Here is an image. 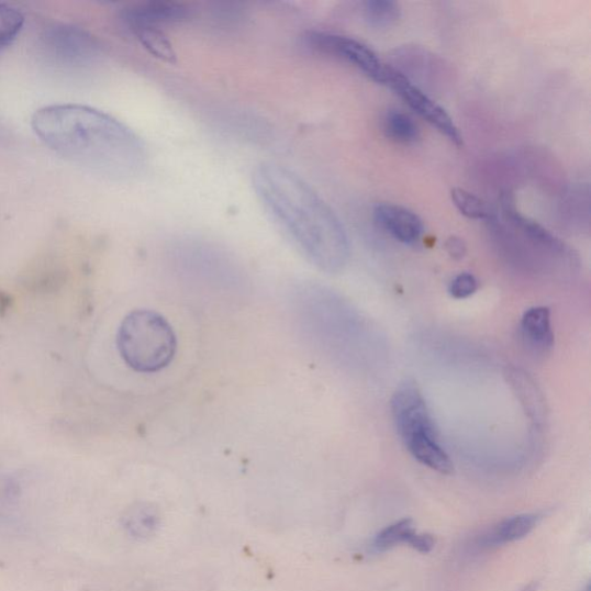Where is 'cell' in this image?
Instances as JSON below:
<instances>
[{"label": "cell", "mask_w": 591, "mask_h": 591, "mask_svg": "<svg viewBox=\"0 0 591 591\" xmlns=\"http://www.w3.org/2000/svg\"><path fill=\"white\" fill-rule=\"evenodd\" d=\"M479 288V280L471 272H461L450 281L448 292L453 299L465 300L470 298Z\"/></svg>", "instance_id": "cell-19"}, {"label": "cell", "mask_w": 591, "mask_h": 591, "mask_svg": "<svg viewBox=\"0 0 591 591\" xmlns=\"http://www.w3.org/2000/svg\"><path fill=\"white\" fill-rule=\"evenodd\" d=\"M253 185L267 214L312 265L331 275L347 266L350 246L344 225L303 178L265 163L255 169Z\"/></svg>", "instance_id": "cell-2"}, {"label": "cell", "mask_w": 591, "mask_h": 591, "mask_svg": "<svg viewBox=\"0 0 591 591\" xmlns=\"http://www.w3.org/2000/svg\"><path fill=\"white\" fill-rule=\"evenodd\" d=\"M382 131L390 141L399 145H414L421 140V130L408 113L392 109L386 112Z\"/></svg>", "instance_id": "cell-13"}, {"label": "cell", "mask_w": 591, "mask_h": 591, "mask_svg": "<svg viewBox=\"0 0 591 591\" xmlns=\"http://www.w3.org/2000/svg\"><path fill=\"white\" fill-rule=\"evenodd\" d=\"M522 345L536 358L548 356L555 347L551 312L545 306L527 310L520 324Z\"/></svg>", "instance_id": "cell-11"}, {"label": "cell", "mask_w": 591, "mask_h": 591, "mask_svg": "<svg viewBox=\"0 0 591 591\" xmlns=\"http://www.w3.org/2000/svg\"><path fill=\"white\" fill-rule=\"evenodd\" d=\"M43 47L62 64L82 65L100 55L98 40L82 29L56 24L44 31Z\"/></svg>", "instance_id": "cell-7"}, {"label": "cell", "mask_w": 591, "mask_h": 591, "mask_svg": "<svg viewBox=\"0 0 591 591\" xmlns=\"http://www.w3.org/2000/svg\"><path fill=\"white\" fill-rule=\"evenodd\" d=\"M188 5L174 2H148L133 5L123 12L125 26L136 29H160L181 24L191 16Z\"/></svg>", "instance_id": "cell-8"}, {"label": "cell", "mask_w": 591, "mask_h": 591, "mask_svg": "<svg viewBox=\"0 0 591 591\" xmlns=\"http://www.w3.org/2000/svg\"><path fill=\"white\" fill-rule=\"evenodd\" d=\"M454 207L466 218L471 220H489L491 211L487 202L476 194L457 188L450 192Z\"/></svg>", "instance_id": "cell-17"}, {"label": "cell", "mask_w": 591, "mask_h": 591, "mask_svg": "<svg viewBox=\"0 0 591 591\" xmlns=\"http://www.w3.org/2000/svg\"><path fill=\"white\" fill-rule=\"evenodd\" d=\"M500 202H502V210L513 232L533 243L550 249V252L557 255L573 257L570 248H568L565 243L549 231L545 230L544 226L536 221L521 214L516 209L515 198L512 193H503L502 198H500Z\"/></svg>", "instance_id": "cell-10"}, {"label": "cell", "mask_w": 591, "mask_h": 591, "mask_svg": "<svg viewBox=\"0 0 591 591\" xmlns=\"http://www.w3.org/2000/svg\"><path fill=\"white\" fill-rule=\"evenodd\" d=\"M304 47L315 54L344 60L377 83L388 82L391 66L363 42L327 32L312 31L303 35Z\"/></svg>", "instance_id": "cell-5"}, {"label": "cell", "mask_w": 591, "mask_h": 591, "mask_svg": "<svg viewBox=\"0 0 591 591\" xmlns=\"http://www.w3.org/2000/svg\"><path fill=\"white\" fill-rule=\"evenodd\" d=\"M118 349L133 371L157 373L172 363L177 336L163 314L152 310H135L124 317L119 328Z\"/></svg>", "instance_id": "cell-4"}, {"label": "cell", "mask_w": 591, "mask_h": 591, "mask_svg": "<svg viewBox=\"0 0 591 591\" xmlns=\"http://www.w3.org/2000/svg\"><path fill=\"white\" fill-rule=\"evenodd\" d=\"M386 86L390 87L421 119L442 133L448 142L457 147L464 145V136L447 111L392 66Z\"/></svg>", "instance_id": "cell-6"}, {"label": "cell", "mask_w": 591, "mask_h": 591, "mask_svg": "<svg viewBox=\"0 0 591 591\" xmlns=\"http://www.w3.org/2000/svg\"><path fill=\"white\" fill-rule=\"evenodd\" d=\"M446 253L454 260H462L467 255V244L458 236H450L445 243Z\"/></svg>", "instance_id": "cell-20"}, {"label": "cell", "mask_w": 591, "mask_h": 591, "mask_svg": "<svg viewBox=\"0 0 591 591\" xmlns=\"http://www.w3.org/2000/svg\"><path fill=\"white\" fill-rule=\"evenodd\" d=\"M415 533L413 520L402 518L386 527L376 536L373 549L377 553L389 551L399 544H408Z\"/></svg>", "instance_id": "cell-16"}, {"label": "cell", "mask_w": 591, "mask_h": 591, "mask_svg": "<svg viewBox=\"0 0 591 591\" xmlns=\"http://www.w3.org/2000/svg\"><path fill=\"white\" fill-rule=\"evenodd\" d=\"M373 218L384 233L405 245L417 244L424 235L422 219L400 204H378L373 211Z\"/></svg>", "instance_id": "cell-9"}, {"label": "cell", "mask_w": 591, "mask_h": 591, "mask_svg": "<svg viewBox=\"0 0 591 591\" xmlns=\"http://www.w3.org/2000/svg\"><path fill=\"white\" fill-rule=\"evenodd\" d=\"M436 540L428 534H419L417 532L409 540L408 545L421 554H428L435 548Z\"/></svg>", "instance_id": "cell-21"}, {"label": "cell", "mask_w": 591, "mask_h": 591, "mask_svg": "<svg viewBox=\"0 0 591 591\" xmlns=\"http://www.w3.org/2000/svg\"><path fill=\"white\" fill-rule=\"evenodd\" d=\"M584 591H590V587H589V586H587V588H586V590H584Z\"/></svg>", "instance_id": "cell-23"}, {"label": "cell", "mask_w": 591, "mask_h": 591, "mask_svg": "<svg viewBox=\"0 0 591 591\" xmlns=\"http://www.w3.org/2000/svg\"><path fill=\"white\" fill-rule=\"evenodd\" d=\"M32 127L58 155L102 178L129 180L146 167L140 136L101 110L81 104L44 107L34 113Z\"/></svg>", "instance_id": "cell-1"}, {"label": "cell", "mask_w": 591, "mask_h": 591, "mask_svg": "<svg viewBox=\"0 0 591 591\" xmlns=\"http://www.w3.org/2000/svg\"><path fill=\"white\" fill-rule=\"evenodd\" d=\"M363 14L371 27L388 30L399 21L401 8L393 0H369L363 4Z\"/></svg>", "instance_id": "cell-15"}, {"label": "cell", "mask_w": 591, "mask_h": 591, "mask_svg": "<svg viewBox=\"0 0 591 591\" xmlns=\"http://www.w3.org/2000/svg\"><path fill=\"white\" fill-rule=\"evenodd\" d=\"M153 57L174 64L177 55L168 36L160 29H136L131 31Z\"/></svg>", "instance_id": "cell-14"}, {"label": "cell", "mask_w": 591, "mask_h": 591, "mask_svg": "<svg viewBox=\"0 0 591 591\" xmlns=\"http://www.w3.org/2000/svg\"><path fill=\"white\" fill-rule=\"evenodd\" d=\"M538 514H520L497 525L483 539L486 547H499L529 535L538 525Z\"/></svg>", "instance_id": "cell-12"}, {"label": "cell", "mask_w": 591, "mask_h": 591, "mask_svg": "<svg viewBox=\"0 0 591 591\" xmlns=\"http://www.w3.org/2000/svg\"><path fill=\"white\" fill-rule=\"evenodd\" d=\"M391 412L398 435L413 458L432 470L451 473L453 462L439 443L438 428L415 381L405 380L399 386Z\"/></svg>", "instance_id": "cell-3"}, {"label": "cell", "mask_w": 591, "mask_h": 591, "mask_svg": "<svg viewBox=\"0 0 591 591\" xmlns=\"http://www.w3.org/2000/svg\"><path fill=\"white\" fill-rule=\"evenodd\" d=\"M536 589H537V584L531 583L529 586H527L525 589H522L521 591H536Z\"/></svg>", "instance_id": "cell-22"}, {"label": "cell", "mask_w": 591, "mask_h": 591, "mask_svg": "<svg viewBox=\"0 0 591 591\" xmlns=\"http://www.w3.org/2000/svg\"><path fill=\"white\" fill-rule=\"evenodd\" d=\"M25 16L16 8L0 3V53L20 34Z\"/></svg>", "instance_id": "cell-18"}]
</instances>
